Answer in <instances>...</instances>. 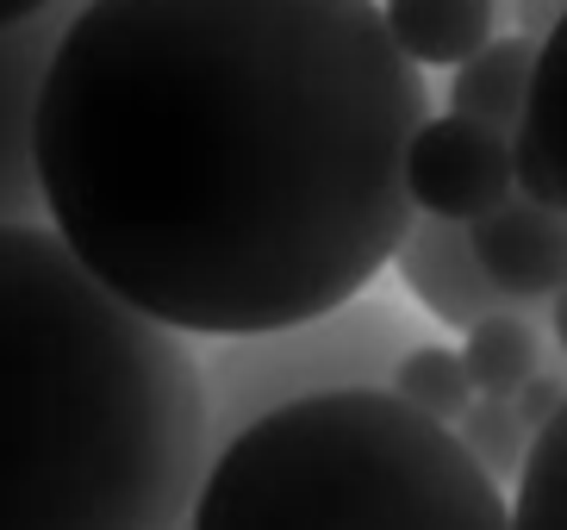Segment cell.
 Listing matches in <instances>:
<instances>
[{
  "mask_svg": "<svg viewBox=\"0 0 567 530\" xmlns=\"http://www.w3.org/2000/svg\"><path fill=\"white\" fill-rule=\"evenodd\" d=\"M536 38L512 32L481 44L467 63H455L450 75V113H467L481 125H499V132H517L524 113H530V82H536Z\"/></svg>",
  "mask_w": 567,
  "mask_h": 530,
  "instance_id": "cell-9",
  "label": "cell"
},
{
  "mask_svg": "<svg viewBox=\"0 0 567 530\" xmlns=\"http://www.w3.org/2000/svg\"><path fill=\"white\" fill-rule=\"evenodd\" d=\"M44 7H56V0H0V26H19V19L44 13Z\"/></svg>",
  "mask_w": 567,
  "mask_h": 530,
  "instance_id": "cell-18",
  "label": "cell"
},
{
  "mask_svg": "<svg viewBox=\"0 0 567 530\" xmlns=\"http://www.w3.org/2000/svg\"><path fill=\"white\" fill-rule=\"evenodd\" d=\"M512 137L499 125H481L467 113L424 119L405 156V182H412V206L436 218H462L474 225L481 213H493L505 194H517V156Z\"/></svg>",
  "mask_w": 567,
  "mask_h": 530,
  "instance_id": "cell-6",
  "label": "cell"
},
{
  "mask_svg": "<svg viewBox=\"0 0 567 530\" xmlns=\"http://www.w3.org/2000/svg\"><path fill=\"white\" fill-rule=\"evenodd\" d=\"M524 132L536 137V150H543V163L555 175V200L567 206V19L536 50V82H530Z\"/></svg>",
  "mask_w": 567,
  "mask_h": 530,
  "instance_id": "cell-13",
  "label": "cell"
},
{
  "mask_svg": "<svg viewBox=\"0 0 567 530\" xmlns=\"http://www.w3.org/2000/svg\"><path fill=\"white\" fill-rule=\"evenodd\" d=\"M417 125L374 0H87L38 113L44 218L182 337L275 332L393 263Z\"/></svg>",
  "mask_w": 567,
  "mask_h": 530,
  "instance_id": "cell-1",
  "label": "cell"
},
{
  "mask_svg": "<svg viewBox=\"0 0 567 530\" xmlns=\"http://www.w3.org/2000/svg\"><path fill=\"white\" fill-rule=\"evenodd\" d=\"M82 7L87 0H56L19 26H0V225H38L44 218L38 113H44L51 57Z\"/></svg>",
  "mask_w": 567,
  "mask_h": 530,
  "instance_id": "cell-5",
  "label": "cell"
},
{
  "mask_svg": "<svg viewBox=\"0 0 567 530\" xmlns=\"http://www.w3.org/2000/svg\"><path fill=\"white\" fill-rule=\"evenodd\" d=\"M213 462L187 337L51 218L0 225V530H182Z\"/></svg>",
  "mask_w": 567,
  "mask_h": 530,
  "instance_id": "cell-2",
  "label": "cell"
},
{
  "mask_svg": "<svg viewBox=\"0 0 567 530\" xmlns=\"http://www.w3.org/2000/svg\"><path fill=\"white\" fill-rule=\"evenodd\" d=\"M549 325H555V344H561V356H567V287L555 294V306H549Z\"/></svg>",
  "mask_w": 567,
  "mask_h": 530,
  "instance_id": "cell-19",
  "label": "cell"
},
{
  "mask_svg": "<svg viewBox=\"0 0 567 530\" xmlns=\"http://www.w3.org/2000/svg\"><path fill=\"white\" fill-rule=\"evenodd\" d=\"M462 363H467L474 394H505L512 399L517 387L543 368V332L530 325L524 306H499V313H486L481 325L462 332Z\"/></svg>",
  "mask_w": 567,
  "mask_h": 530,
  "instance_id": "cell-11",
  "label": "cell"
},
{
  "mask_svg": "<svg viewBox=\"0 0 567 530\" xmlns=\"http://www.w3.org/2000/svg\"><path fill=\"white\" fill-rule=\"evenodd\" d=\"M182 530H512V506L455 425L393 387H331L225 437Z\"/></svg>",
  "mask_w": 567,
  "mask_h": 530,
  "instance_id": "cell-3",
  "label": "cell"
},
{
  "mask_svg": "<svg viewBox=\"0 0 567 530\" xmlns=\"http://www.w3.org/2000/svg\"><path fill=\"white\" fill-rule=\"evenodd\" d=\"M561 19H567V0H517V32L536 38V44H543Z\"/></svg>",
  "mask_w": 567,
  "mask_h": 530,
  "instance_id": "cell-17",
  "label": "cell"
},
{
  "mask_svg": "<svg viewBox=\"0 0 567 530\" xmlns=\"http://www.w3.org/2000/svg\"><path fill=\"white\" fill-rule=\"evenodd\" d=\"M412 325L393 306L343 299L331 313L275 325V332H244V337H213L200 356L206 375V406H213V449L231 431L256 425L275 406H293L306 394L331 387H393V368L412 349Z\"/></svg>",
  "mask_w": 567,
  "mask_h": 530,
  "instance_id": "cell-4",
  "label": "cell"
},
{
  "mask_svg": "<svg viewBox=\"0 0 567 530\" xmlns=\"http://www.w3.org/2000/svg\"><path fill=\"white\" fill-rule=\"evenodd\" d=\"M455 437H462V449L499 487L524 475V456H530V444H536V431L517 418V406L505 394H474L467 399V412L455 418Z\"/></svg>",
  "mask_w": 567,
  "mask_h": 530,
  "instance_id": "cell-14",
  "label": "cell"
},
{
  "mask_svg": "<svg viewBox=\"0 0 567 530\" xmlns=\"http://www.w3.org/2000/svg\"><path fill=\"white\" fill-rule=\"evenodd\" d=\"M393 394L417 412H431L436 425H455L474 399V381H467V363L462 349H443V344H412L393 368Z\"/></svg>",
  "mask_w": 567,
  "mask_h": 530,
  "instance_id": "cell-15",
  "label": "cell"
},
{
  "mask_svg": "<svg viewBox=\"0 0 567 530\" xmlns=\"http://www.w3.org/2000/svg\"><path fill=\"white\" fill-rule=\"evenodd\" d=\"M393 268H400L405 294H412L436 325H450V332L481 325V318L499 313V306H524V299H512L493 275H486L481 249H474V232H467L462 218L417 213L412 225H405L400 249H393Z\"/></svg>",
  "mask_w": 567,
  "mask_h": 530,
  "instance_id": "cell-7",
  "label": "cell"
},
{
  "mask_svg": "<svg viewBox=\"0 0 567 530\" xmlns=\"http://www.w3.org/2000/svg\"><path fill=\"white\" fill-rule=\"evenodd\" d=\"M512 530H567V406L536 431L512 481Z\"/></svg>",
  "mask_w": 567,
  "mask_h": 530,
  "instance_id": "cell-12",
  "label": "cell"
},
{
  "mask_svg": "<svg viewBox=\"0 0 567 530\" xmlns=\"http://www.w3.org/2000/svg\"><path fill=\"white\" fill-rule=\"evenodd\" d=\"M512 406H517V418H524L530 431H543V425H549V418L567 406V368H549V363H543L530 381L512 394Z\"/></svg>",
  "mask_w": 567,
  "mask_h": 530,
  "instance_id": "cell-16",
  "label": "cell"
},
{
  "mask_svg": "<svg viewBox=\"0 0 567 530\" xmlns=\"http://www.w3.org/2000/svg\"><path fill=\"white\" fill-rule=\"evenodd\" d=\"M467 232H474L486 275L512 299L530 306V299H555L567 287V206H549V200H530V194H505Z\"/></svg>",
  "mask_w": 567,
  "mask_h": 530,
  "instance_id": "cell-8",
  "label": "cell"
},
{
  "mask_svg": "<svg viewBox=\"0 0 567 530\" xmlns=\"http://www.w3.org/2000/svg\"><path fill=\"white\" fill-rule=\"evenodd\" d=\"M386 32L417 69H455L481 44H493L499 7L493 0H381Z\"/></svg>",
  "mask_w": 567,
  "mask_h": 530,
  "instance_id": "cell-10",
  "label": "cell"
}]
</instances>
